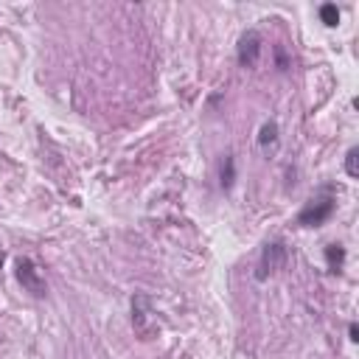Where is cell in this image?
<instances>
[{
    "instance_id": "cell-2",
    "label": "cell",
    "mask_w": 359,
    "mask_h": 359,
    "mask_svg": "<svg viewBox=\"0 0 359 359\" xmlns=\"http://www.w3.org/2000/svg\"><path fill=\"white\" fill-rule=\"evenodd\" d=\"M14 275H17L20 286H22V292H28L31 297H45L48 283H45L39 266H36L31 258H17V264H14Z\"/></svg>"
},
{
    "instance_id": "cell-3",
    "label": "cell",
    "mask_w": 359,
    "mask_h": 359,
    "mask_svg": "<svg viewBox=\"0 0 359 359\" xmlns=\"http://www.w3.org/2000/svg\"><path fill=\"white\" fill-rule=\"evenodd\" d=\"M286 258H289V250H286L283 241H266L264 250H261V261H258L255 278H258V280H266L269 275L280 272L283 264H286Z\"/></svg>"
},
{
    "instance_id": "cell-8",
    "label": "cell",
    "mask_w": 359,
    "mask_h": 359,
    "mask_svg": "<svg viewBox=\"0 0 359 359\" xmlns=\"http://www.w3.org/2000/svg\"><path fill=\"white\" fill-rule=\"evenodd\" d=\"M233 182H236V160H233V154H224V163H222V188L230 191Z\"/></svg>"
},
{
    "instance_id": "cell-11",
    "label": "cell",
    "mask_w": 359,
    "mask_h": 359,
    "mask_svg": "<svg viewBox=\"0 0 359 359\" xmlns=\"http://www.w3.org/2000/svg\"><path fill=\"white\" fill-rule=\"evenodd\" d=\"M348 334H351V339H353V342L359 339V328H356V323H351V325H348Z\"/></svg>"
},
{
    "instance_id": "cell-10",
    "label": "cell",
    "mask_w": 359,
    "mask_h": 359,
    "mask_svg": "<svg viewBox=\"0 0 359 359\" xmlns=\"http://www.w3.org/2000/svg\"><path fill=\"white\" fill-rule=\"evenodd\" d=\"M345 171H348V177H359V149L356 146L348 149V154H345Z\"/></svg>"
},
{
    "instance_id": "cell-6",
    "label": "cell",
    "mask_w": 359,
    "mask_h": 359,
    "mask_svg": "<svg viewBox=\"0 0 359 359\" xmlns=\"http://www.w3.org/2000/svg\"><path fill=\"white\" fill-rule=\"evenodd\" d=\"M278 123L275 121H266L264 126H261V132H258V146H261V151H275L278 149Z\"/></svg>"
},
{
    "instance_id": "cell-4",
    "label": "cell",
    "mask_w": 359,
    "mask_h": 359,
    "mask_svg": "<svg viewBox=\"0 0 359 359\" xmlns=\"http://www.w3.org/2000/svg\"><path fill=\"white\" fill-rule=\"evenodd\" d=\"M261 45H264V39H261V34H258L255 28L244 31L241 39H238V48H236L238 65H241V67H255V62H258V56H261Z\"/></svg>"
},
{
    "instance_id": "cell-5",
    "label": "cell",
    "mask_w": 359,
    "mask_h": 359,
    "mask_svg": "<svg viewBox=\"0 0 359 359\" xmlns=\"http://www.w3.org/2000/svg\"><path fill=\"white\" fill-rule=\"evenodd\" d=\"M149 297H143V294H135L132 297V325L140 331V334H146L149 328H146V320H149Z\"/></svg>"
},
{
    "instance_id": "cell-9",
    "label": "cell",
    "mask_w": 359,
    "mask_h": 359,
    "mask_svg": "<svg viewBox=\"0 0 359 359\" xmlns=\"http://www.w3.org/2000/svg\"><path fill=\"white\" fill-rule=\"evenodd\" d=\"M320 20H323L328 28H334V25L339 22V8H337L334 3H323V6H320Z\"/></svg>"
},
{
    "instance_id": "cell-1",
    "label": "cell",
    "mask_w": 359,
    "mask_h": 359,
    "mask_svg": "<svg viewBox=\"0 0 359 359\" xmlns=\"http://www.w3.org/2000/svg\"><path fill=\"white\" fill-rule=\"evenodd\" d=\"M334 208H337V199H334V196L317 194V196H311V199L303 205V210L297 213V224H300V227H317V224H323V222L331 219Z\"/></svg>"
},
{
    "instance_id": "cell-7",
    "label": "cell",
    "mask_w": 359,
    "mask_h": 359,
    "mask_svg": "<svg viewBox=\"0 0 359 359\" xmlns=\"http://www.w3.org/2000/svg\"><path fill=\"white\" fill-rule=\"evenodd\" d=\"M325 264H328V272H342L345 247H342V244H328V247H325Z\"/></svg>"
}]
</instances>
